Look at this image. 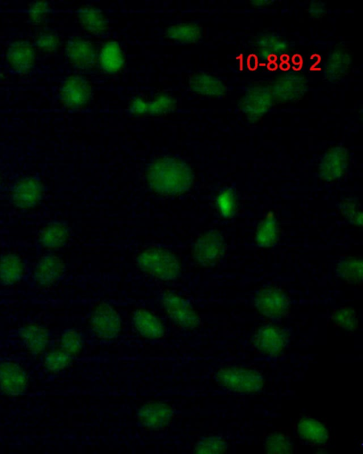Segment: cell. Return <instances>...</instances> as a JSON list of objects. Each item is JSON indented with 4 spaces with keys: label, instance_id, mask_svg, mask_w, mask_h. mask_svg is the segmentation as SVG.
Returning a JSON list of instances; mask_svg holds the SVG:
<instances>
[{
    "label": "cell",
    "instance_id": "1",
    "mask_svg": "<svg viewBox=\"0 0 363 454\" xmlns=\"http://www.w3.org/2000/svg\"><path fill=\"white\" fill-rule=\"evenodd\" d=\"M194 174L182 160L170 155L155 159L147 172V183L152 191L167 196L188 192L194 184Z\"/></svg>",
    "mask_w": 363,
    "mask_h": 454
},
{
    "label": "cell",
    "instance_id": "2",
    "mask_svg": "<svg viewBox=\"0 0 363 454\" xmlns=\"http://www.w3.org/2000/svg\"><path fill=\"white\" fill-rule=\"evenodd\" d=\"M212 380L219 387L240 394H255L263 391V372L252 365H226L218 367Z\"/></svg>",
    "mask_w": 363,
    "mask_h": 454
},
{
    "label": "cell",
    "instance_id": "3",
    "mask_svg": "<svg viewBox=\"0 0 363 454\" xmlns=\"http://www.w3.org/2000/svg\"><path fill=\"white\" fill-rule=\"evenodd\" d=\"M135 264L143 274L159 282H172L181 275V264L177 256L160 247H150L139 252L135 257Z\"/></svg>",
    "mask_w": 363,
    "mask_h": 454
},
{
    "label": "cell",
    "instance_id": "4",
    "mask_svg": "<svg viewBox=\"0 0 363 454\" xmlns=\"http://www.w3.org/2000/svg\"><path fill=\"white\" fill-rule=\"evenodd\" d=\"M94 84L87 76L75 73L65 78L57 89V99L60 105L68 110L85 108L91 102Z\"/></svg>",
    "mask_w": 363,
    "mask_h": 454
},
{
    "label": "cell",
    "instance_id": "5",
    "mask_svg": "<svg viewBox=\"0 0 363 454\" xmlns=\"http://www.w3.org/2000/svg\"><path fill=\"white\" fill-rule=\"evenodd\" d=\"M272 81L259 80L252 82L240 98L239 110L250 122L260 121L274 106Z\"/></svg>",
    "mask_w": 363,
    "mask_h": 454
},
{
    "label": "cell",
    "instance_id": "6",
    "mask_svg": "<svg viewBox=\"0 0 363 454\" xmlns=\"http://www.w3.org/2000/svg\"><path fill=\"white\" fill-rule=\"evenodd\" d=\"M99 40L95 38L75 36L69 39L65 46V56L69 65L77 73H86L97 67Z\"/></svg>",
    "mask_w": 363,
    "mask_h": 454
},
{
    "label": "cell",
    "instance_id": "7",
    "mask_svg": "<svg viewBox=\"0 0 363 454\" xmlns=\"http://www.w3.org/2000/svg\"><path fill=\"white\" fill-rule=\"evenodd\" d=\"M253 304L259 314L273 321L286 318L291 311L290 298L279 286L260 289L254 297Z\"/></svg>",
    "mask_w": 363,
    "mask_h": 454
},
{
    "label": "cell",
    "instance_id": "8",
    "mask_svg": "<svg viewBox=\"0 0 363 454\" xmlns=\"http://www.w3.org/2000/svg\"><path fill=\"white\" fill-rule=\"evenodd\" d=\"M181 83L191 94L210 99L225 97L229 89L218 77L203 71H191L181 74Z\"/></svg>",
    "mask_w": 363,
    "mask_h": 454
},
{
    "label": "cell",
    "instance_id": "9",
    "mask_svg": "<svg viewBox=\"0 0 363 454\" xmlns=\"http://www.w3.org/2000/svg\"><path fill=\"white\" fill-rule=\"evenodd\" d=\"M162 304L169 318L181 329L191 331L201 324V319L195 308L182 295L174 292H165L162 297Z\"/></svg>",
    "mask_w": 363,
    "mask_h": 454
},
{
    "label": "cell",
    "instance_id": "10",
    "mask_svg": "<svg viewBox=\"0 0 363 454\" xmlns=\"http://www.w3.org/2000/svg\"><path fill=\"white\" fill-rule=\"evenodd\" d=\"M175 409L160 401H147L136 411V419L140 426L147 431L161 432L172 424Z\"/></svg>",
    "mask_w": 363,
    "mask_h": 454
},
{
    "label": "cell",
    "instance_id": "11",
    "mask_svg": "<svg viewBox=\"0 0 363 454\" xmlns=\"http://www.w3.org/2000/svg\"><path fill=\"white\" fill-rule=\"evenodd\" d=\"M90 326L98 338L112 340L121 332L122 319L113 306L105 301H98L91 311Z\"/></svg>",
    "mask_w": 363,
    "mask_h": 454
},
{
    "label": "cell",
    "instance_id": "12",
    "mask_svg": "<svg viewBox=\"0 0 363 454\" xmlns=\"http://www.w3.org/2000/svg\"><path fill=\"white\" fill-rule=\"evenodd\" d=\"M272 81V92L274 106L298 103L308 92V78L303 74L290 72L283 74Z\"/></svg>",
    "mask_w": 363,
    "mask_h": 454
},
{
    "label": "cell",
    "instance_id": "13",
    "mask_svg": "<svg viewBox=\"0 0 363 454\" xmlns=\"http://www.w3.org/2000/svg\"><path fill=\"white\" fill-rule=\"evenodd\" d=\"M225 243L221 233L210 230L200 235L192 248V258L200 266L208 267L217 264L223 256Z\"/></svg>",
    "mask_w": 363,
    "mask_h": 454
},
{
    "label": "cell",
    "instance_id": "14",
    "mask_svg": "<svg viewBox=\"0 0 363 454\" xmlns=\"http://www.w3.org/2000/svg\"><path fill=\"white\" fill-rule=\"evenodd\" d=\"M126 62L125 47L121 41L111 36L100 40L96 68L101 74L117 76L123 72Z\"/></svg>",
    "mask_w": 363,
    "mask_h": 454
},
{
    "label": "cell",
    "instance_id": "15",
    "mask_svg": "<svg viewBox=\"0 0 363 454\" xmlns=\"http://www.w3.org/2000/svg\"><path fill=\"white\" fill-rule=\"evenodd\" d=\"M252 346L259 353L269 357L281 354L289 343L288 332L274 324L259 327L252 337Z\"/></svg>",
    "mask_w": 363,
    "mask_h": 454
},
{
    "label": "cell",
    "instance_id": "16",
    "mask_svg": "<svg viewBox=\"0 0 363 454\" xmlns=\"http://www.w3.org/2000/svg\"><path fill=\"white\" fill-rule=\"evenodd\" d=\"M323 80L338 83L347 77L352 69V51L346 43H340L328 53L323 66Z\"/></svg>",
    "mask_w": 363,
    "mask_h": 454
},
{
    "label": "cell",
    "instance_id": "17",
    "mask_svg": "<svg viewBox=\"0 0 363 454\" xmlns=\"http://www.w3.org/2000/svg\"><path fill=\"white\" fill-rule=\"evenodd\" d=\"M6 59L9 70L23 76L30 72L36 62V50L30 40H14L6 48Z\"/></svg>",
    "mask_w": 363,
    "mask_h": 454
},
{
    "label": "cell",
    "instance_id": "18",
    "mask_svg": "<svg viewBox=\"0 0 363 454\" xmlns=\"http://www.w3.org/2000/svg\"><path fill=\"white\" fill-rule=\"evenodd\" d=\"M349 163L348 148L342 144L328 148L319 164V175L321 179L330 182L340 178Z\"/></svg>",
    "mask_w": 363,
    "mask_h": 454
},
{
    "label": "cell",
    "instance_id": "19",
    "mask_svg": "<svg viewBox=\"0 0 363 454\" xmlns=\"http://www.w3.org/2000/svg\"><path fill=\"white\" fill-rule=\"evenodd\" d=\"M294 428L300 441L315 448H323L328 445L330 436L325 425L311 416L298 418Z\"/></svg>",
    "mask_w": 363,
    "mask_h": 454
},
{
    "label": "cell",
    "instance_id": "20",
    "mask_svg": "<svg viewBox=\"0 0 363 454\" xmlns=\"http://www.w3.org/2000/svg\"><path fill=\"white\" fill-rule=\"evenodd\" d=\"M77 19L82 32L91 38H101L110 31L107 16L99 7L81 6L77 12Z\"/></svg>",
    "mask_w": 363,
    "mask_h": 454
},
{
    "label": "cell",
    "instance_id": "21",
    "mask_svg": "<svg viewBox=\"0 0 363 454\" xmlns=\"http://www.w3.org/2000/svg\"><path fill=\"white\" fill-rule=\"evenodd\" d=\"M131 323L136 332L149 340H161L167 336V329L160 318L146 308H137L131 314Z\"/></svg>",
    "mask_w": 363,
    "mask_h": 454
},
{
    "label": "cell",
    "instance_id": "22",
    "mask_svg": "<svg viewBox=\"0 0 363 454\" xmlns=\"http://www.w3.org/2000/svg\"><path fill=\"white\" fill-rule=\"evenodd\" d=\"M205 33L202 25L192 21H182L166 28L163 38L170 44L194 45L202 41Z\"/></svg>",
    "mask_w": 363,
    "mask_h": 454
},
{
    "label": "cell",
    "instance_id": "23",
    "mask_svg": "<svg viewBox=\"0 0 363 454\" xmlns=\"http://www.w3.org/2000/svg\"><path fill=\"white\" fill-rule=\"evenodd\" d=\"M255 55L265 60L277 59L286 54L290 48L289 44L283 36L274 33H267L258 35L255 40ZM261 62V63H263Z\"/></svg>",
    "mask_w": 363,
    "mask_h": 454
},
{
    "label": "cell",
    "instance_id": "24",
    "mask_svg": "<svg viewBox=\"0 0 363 454\" xmlns=\"http://www.w3.org/2000/svg\"><path fill=\"white\" fill-rule=\"evenodd\" d=\"M43 185L41 181L30 176L18 180L13 186L11 196L13 202L20 206H29L35 204L41 197Z\"/></svg>",
    "mask_w": 363,
    "mask_h": 454
},
{
    "label": "cell",
    "instance_id": "25",
    "mask_svg": "<svg viewBox=\"0 0 363 454\" xmlns=\"http://www.w3.org/2000/svg\"><path fill=\"white\" fill-rule=\"evenodd\" d=\"M0 385L11 394L21 393L27 385L25 374L16 365H4L0 367Z\"/></svg>",
    "mask_w": 363,
    "mask_h": 454
},
{
    "label": "cell",
    "instance_id": "26",
    "mask_svg": "<svg viewBox=\"0 0 363 454\" xmlns=\"http://www.w3.org/2000/svg\"><path fill=\"white\" fill-rule=\"evenodd\" d=\"M279 228L277 218L267 216L257 226L255 231V242L259 247L269 248L278 240Z\"/></svg>",
    "mask_w": 363,
    "mask_h": 454
},
{
    "label": "cell",
    "instance_id": "27",
    "mask_svg": "<svg viewBox=\"0 0 363 454\" xmlns=\"http://www.w3.org/2000/svg\"><path fill=\"white\" fill-rule=\"evenodd\" d=\"M60 37L54 31L50 28H39L37 29L30 40L36 51L45 54H53L60 45Z\"/></svg>",
    "mask_w": 363,
    "mask_h": 454
},
{
    "label": "cell",
    "instance_id": "28",
    "mask_svg": "<svg viewBox=\"0 0 363 454\" xmlns=\"http://www.w3.org/2000/svg\"><path fill=\"white\" fill-rule=\"evenodd\" d=\"M178 101L165 91H158L151 98L147 117H160L174 111Z\"/></svg>",
    "mask_w": 363,
    "mask_h": 454
},
{
    "label": "cell",
    "instance_id": "29",
    "mask_svg": "<svg viewBox=\"0 0 363 454\" xmlns=\"http://www.w3.org/2000/svg\"><path fill=\"white\" fill-rule=\"evenodd\" d=\"M362 260L356 258H347L337 263L336 272L348 284H362Z\"/></svg>",
    "mask_w": 363,
    "mask_h": 454
},
{
    "label": "cell",
    "instance_id": "30",
    "mask_svg": "<svg viewBox=\"0 0 363 454\" xmlns=\"http://www.w3.org/2000/svg\"><path fill=\"white\" fill-rule=\"evenodd\" d=\"M330 319L333 326L352 333L359 325V317L357 311L352 307L341 306L333 310Z\"/></svg>",
    "mask_w": 363,
    "mask_h": 454
},
{
    "label": "cell",
    "instance_id": "31",
    "mask_svg": "<svg viewBox=\"0 0 363 454\" xmlns=\"http://www.w3.org/2000/svg\"><path fill=\"white\" fill-rule=\"evenodd\" d=\"M228 448L227 440L220 434H208L198 438L194 446L196 453H220Z\"/></svg>",
    "mask_w": 363,
    "mask_h": 454
},
{
    "label": "cell",
    "instance_id": "32",
    "mask_svg": "<svg viewBox=\"0 0 363 454\" xmlns=\"http://www.w3.org/2000/svg\"><path fill=\"white\" fill-rule=\"evenodd\" d=\"M264 449L267 453H291L293 447L289 438L283 433L274 431L267 434L264 440Z\"/></svg>",
    "mask_w": 363,
    "mask_h": 454
},
{
    "label": "cell",
    "instance_id": "33",
    "mask_svg": "<svg viewBox=\"0 0 363 454\" xmlns=\"http://www.w3.org/2000/svg\"><path fill=\"white\" fill-rule=\"evenodd\" d=\"M216 206L223 217L230 218L234 216L237 210V197L233 187H226L219 193Z\"/></svg>",
    "mask_w": 363,
    "mask_h": 454
},
{
    "label": "cell",
    "instance_id": "34",
    "mask_svg": "<svg viewBox=\"0 0 363 454\" xmlns=\"http://www.w3.org/2000/svg\"><path fill=\"white\" fill-rule=\"evenodd\" d=\"M68 231L65 226L55 223L48 226L42 236V240L50 247H60L67 239Z\"/></svg>",
    "mask_w": 363,
    "mask_h": 454
},
{
    "label": "cell",
    "instance_id": "35",
    "mask_svg": "<svg viewBox=\"0 0 363 454\" xmlns=\"http://www.w3.org/2000/svg\"><path fill=\"white\" fill-rule=\"evenodd\" d=\"M150 100L147 93L141 92L130 99L127 107L128 112L135 117H147Z\"/></svg>",
    "mask_w": 363,
    "mask_h": 454
},
{
    "label": "cell",
    "instance_id": "36",
    "mask_svg": "<svg viewBox=\"0 0 363 454\" xmlns=\"http://www.w3.org/2000/svg\"><path fill=\"white\" fill-rule=\"evenodd\" d=\"M50 5L45 1H35L28 6L29 22L34 26H40L48 16Z\"/></svg>",
    "mask_w": 363,
    "mask_h": 454
},
{
    "label": "cell",
    "instance_id": "37",
    "mask_svg": "<svg viewBox=\"0 0 363 454\" xmlns=\"http://www.w3.org/2000/svg\"><path fill=\"white\" fill-rule=\"evenodd\" d=\"M64 350L69 355H77L82 348V340L79 334L73 330L67 331L62 340Z\"/></svg>",
    "mask_w": 363,
    "mask_h": 454
},
{
    "label": "cell",
    "instance_id": "38",
    "mask_svg": "<svg viewBox=\"0 0 363 454\" xmlns=\"http://www.w3.org/2000/svg\"><path fill=\"white\" fill-rule=\"evenodd\" d=\"M71 361V355L63 351H57L50 354L46 364L51 371L59 372L65 369Z\"/></svg>",
    "mask_w": 363,
    "mask_h": 454
},
{
    "label": "cell",
    "instance_id": "39",
    "mask_svg": "<svg viewBox=\"0 0 363 454\" xmlns=\"http://www.w3.org/2000/svg\"><path fill=\"white\" fill-rule=\"evenodd\" d=\"M308 17L313 21H321L328 14V9L324 2L321 1H311L306 9Z\"/></svg>",
    "mask_w": 363,
    "mask_h": 454
},
{
    "label": "cell",
    "instance_id": "40",
    "mask_svg": "<svg viewBox=\"0 0 363 454\" xmlns=\"http://www.w3.org/2000/svg\"><path fill=\"white\" fill-rule=\"evenodd\" d=\"M342 213L351 223L357 226L362 225V212L356 207L355 204L351 202L344 203L342 206Z\"/></svg>",
    "mask_w": 363,
    "mask_h": 454
},
{
    "label": "cell",
    "instance_id": "41",
    "mask_svg": "<svg viewBox=\"0 0 363 454\" xmlns=\"http://www.w3.org/2000/svg\"><path fill=\"white\" fill-rule=\"evenodd\" d=\"M275 1H269V0H253L250 1L248 3L252 6L255 8H261L267 6L272 5Z\"/></svg>",
    "mask_w": 363,
    "mask_h": 454
}]
</instances>
